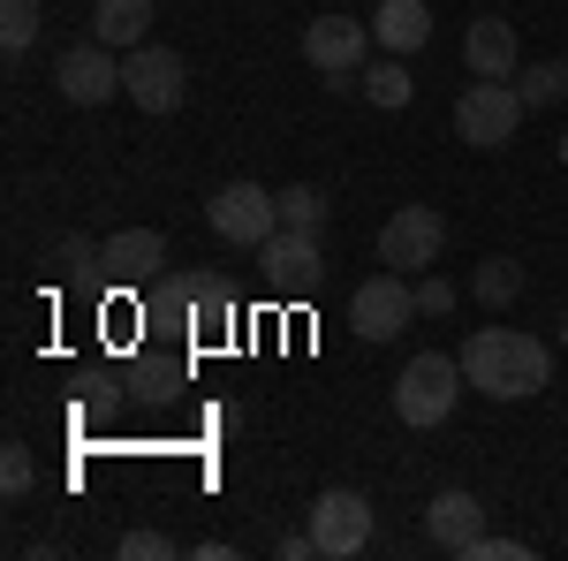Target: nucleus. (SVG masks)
I'll return each mask as SVG.
<instances>
[{"mask_svg":"<svg viewBox=\"0 0 568 561\" xmlns=\"http://www.w3.org/2000/svg\"><path fill=\"white\" fill-rule=\"evenodd\" d=\"M463 372H470V388L493 394V402H524V394H538L554 380V357H546V342L524 334V327H478L470 349H463Z\"/></svg>","mask_w":568,"mask_h":561,"instance_id":"f257e3e1","label":"nucleus"},{"mask_svg":"<svg viewBox=\"0 0 568 561\" xmlns=\"http://www.w3.org/2000/svg\"><path fill=\"white\" fill-rule=\"evenodd\" d=\"M463 357H439V349H417L402 372H394V418L409 432H433L455 418V402H463Z\"/></svg>","mask_w":568,"mask_h":561,"instance_id":"f03ea898","label":"nucleus"},{"mask_svg":"<svg viewBox=\"0 0 568 561\" xmlns=\"http://www.w3.org/2000/svg\"><path fill=\"white\" fill-rule=\"evenodd\" d=\"M524 91L516 84H493V77H478V84H463V99H455V137L470 144V152H500V144H516V130H524Z\"/></svg>","mask_w":568,"mask_h":561,"instance_id":"7ed1b4c3","label":"nucleus"},{"mask_svg":"<svg viewBox=\"0 0 568 561\" xmlns=\"http://www.w3.org/2000/svg\"><path fill=\"white\" fill-rule=\"evenodd\" d=\"M372 23H356V16H311L304 23V61L326 77L334 91H349L364 69H372Z\"/></svg>","mask_w":568,"mask_h":561,"instance_id":"20e7f679","label":"nucleus"},{"mask_svg":"<svg viewBox=\"0 0 568 561\" xmlns=\"http://www.w3.org/2000/svg\"><path fill=\"white\" fill-rule=\"evenodd\" d=\"M122 91H130L144 114H175L182 99H190V69H182L175 46L144 39V46H130V53H122Z\"/></svg>","mask_w":568,"mask_h":561,"instance_id":"39448f33","label":"nucleus"},{"mask_svg":"<svg viewBox=\"0 0 568 561\" xmlns=\"http://www.w3.org/2000/svg\"><path fill=\"white\" fill-rule=\"evenodd\" d=\"M409 319H417V289H409V273L379 266L372 281H356V289H349V327L364 334V342H394Z\"/></svg>","mask_w":568,"mask_h":561,"instance_id":"423d86ee","label":"nucleus"},{"mask_svg":"<svg viewBox=\"0 0 568 561\" xmlns=\"http://www.w3.org/2000/svg\"><path fill=\"white\" fill-rule=\"evenodd\" d=\"M258 273L281 289V297H311L318 281H326V251H318V228H273L258 243Z\"/></svg>","mask_w":568,"mask_h":561,"instance_id":"0eeeda50","label":"nucleus"},{"mask_svg":"<svg viewBox=\"0 0 568 561\" xmlns=\"http://www.w3.org/2000/svg\"><path fill=\"white\" fill-rule=\"evenodd\" d=\"M205 220H213L220 243H235V251H258L265 236L281 228V198H273V190H258V182H227V190H213Z\"/></svg>","mask_w":568,"mask_h":561,"instance_id":"6e6552de","label":"nucleus"},{"mask_svg":"<svg viewBox=\"0 0 568 561\" xmlns=\"http://www.w3.org/2000/svg\"><path fill=\"white\" fill-rule=\"evenodd\" d=\"M311 539H318V561H349L372 547V501L356 485H334L311 501Z\"/></svg>","mask_w":568,"mask_h":561,"instance_id":"1a4fd4ad","label":"nucleus"},{"mask_svg":"<svg viewBox=\"0 0 568 561\" xmlns=\"http://www.w3.org/2000/svg\"><path fill=\"white\" fill-rule=\"evenodd\" d=\"M439 251H447L439 206H402V213L379 228V266H394V273H425V266H439Z\"/></svg>","mask_w":568,"mask_h":561,"instance_id":"9d476101","label":"nucleus"},{"mask_svg":"<svg viewBox=\"0 0 568 561\" xmlns=\"http://www.w3.org/2000/svg\"><path fill=\"white\" fill-rule=\"evenodd\" d=\"M53 84H61L69 107H106V99L122 91V61H114V46L84 39V46H69V53L53 61Z\"/></svg>","mask_w":568,"mask_h":561,"instance_id":"9b49d317","label":"nucleus"},{"mask_svg":"<svg viewBox=\"0 0 568 561\" xmlns=\"http://www.w3.org/2000/svg\"><path fill=\"white\" fill-rule=\"evenodd\" d=\"M425 539H433L439 554H478L485 539V501L478 493H463V485H447V493H433V509H425Z\"/></svg>","mask_w":568,"mask_h":561,"instance_id":"f8f14e48","label":"nucleus"},{"mask_svg":"<svg viewBox=\"0 0 568 561\" xmlns=\"http://www.w3.org/2000/svg\"><path fill=\"white\" fill-rule=\"evenodd\" d=\"M99 273L122 281V289H152V281L168 273V236H160V228H122V236H106Z\"/></svg>","mask_w":568,"mask_h":561,"instance_id":"ddd939ff","label":"nucleus"},{"mask_svg":"<svg viewBox=\"0 0 568 561\" xmlns=\"http://www.w3.org/2000/svg\"><path fill=\"white\" fill-rule=\"evenodd\" d=\"M463 69H470V77H493V84H516V69H524L516 23H508V16H478V23L463 31Z\"/></svg>","mask_w":568,"mask_h":561,"instance_id":"4468645a","label":"nucleus"},{"mask_svg":"<svg viewBox=\"0 0 568 561\" xmlns=\"http://www.w3.org/2000/svg\"><path fill=\"white\" fill-rule=\"evenodd\" d=\"M372 39L387 46V53H417V46L433 39V8L425 0H379V16H372Z\"/></svg>","mask_w":568,"mask_h":561,"instance_id":"2eb2a0df","label":"nucleus"},{"mask_svg":"<svg viewBox=\"0 0 568 561\" xmlns=\"http://www.w3.org/2000/svg\"><path fill=\"white\" fill-rule=\"evenodd\" d=\"M91 39L114 46V53L144 46L152 39V0H99V8H91Z\"/></svg>","mask_w":568,"mask_h":561,"instance_id":"dca6fc26","label":"nucleus"},{"mask_svg":"<svg viewBox=\"0 0 568 561\" xmlns=\"http://www.w3.org/2000/svg\"><path fill=\"white\" fill-rule=\"evenodd\" d=\"M190 297H197V319H190V334H227L235 327V289L220 281V273H205V266H190Z\"/></svg>","mask_w":568,"mask_h":561,"instance_id":"f3484780","label":"nucleus"},{"mask_svg":"<svg viewBox=\"0 0 568 561\" xmlns=\"http://www.w3.org/2000/svg\"><path fill=\"white\" fill-rule=\"evenodd\" d=\"M144 319H152V327H190V319H197V297H190V266H182V273H160V281L144 289Z\"/></svg>","mask_w":568,"mask_h":561,"instance_id":"a211bd4d","label":"nucleus"},{"mask_svg":"<svg viewBox=\"0 0 568 561\" xmlns=\"http://www.w3.org/2000/svg\"><path fill=\"white\" fill-rule=\"evenodd\" d=\"M516 91H524V107H530V114L561 107V99H568V61H561V53H546V61L516 69Z\"/></svg>","mask_w":568,"mask_h":561,"instance_id":"6ab92c4d","label":"nucleus"},{"mask_svg":"<svg viewBox=\"0 0 568 561\" xmlns=\"http://www.w3.org/2000/svg\"><path fill=\"white\" fill-rule=\"evenodd\" d=\"M470 297H478L485 311H508V303L524 297V266H516V259H478V273H470Z\"/></svg>","mask_w":568,"mask_h":561,"instance_id":"aec40b11","label":"nucleus"},{"mask_svg":"<svg viewBox=\"0 0 568 561\" xmlns=\"http://www.w3.org/2000/svg\"><path fill=\"white\" fill-rule=\"evenodd\" d=\"M99 259H106V243H91V236H61V243L45 251V273H53V281H91Z\"/></svg>","mask_w":568,"mask_h":561,"instance_id":"412c9836","label":"nucleus"},{"mask_svg":"<svg viewBox=\"0 0 568 561\" xmlns=\"http://www.w3.org/2000/svg\"><path fill=\"white\" fill-rule=\"evenodd\" d=\"M356 84H364V99H372V107H409V69H402V53H387V61H372V69H364V77H356Z\"/></svg>","mask_w":568,"mask_h":561,"instance_id":"4be33fe9","label":"nucleus"},{"mask_svg":"<svg viewBox=\"0 0 568 561\" xmlns=\"http://www.w3.org/2000/svg\"><path fill=\"white\" fill-rule=\"evenodd\" d=\"M31 39H39V0H0V46L31 53Z\"/></svg>","mask_w":568,"mask_h":561,"instance_id":"5701e85b","label":"nucleus"},{"mask_svg":"<svg viewBox=\"0 0 568 561\" xmlns=\"http://www.w3.org/2000/svg\"><path fill=\"white\" fill-rule=\"evenodd\" d=\"M281 220H288V228H326V190L288 182V190H281Z\"/></svg>","mask_w":568,"mask_h":561,"instance_id":"b1692460","label":"nucleus"},{"mask_svg":"<svg viewBox=\"0 0 568 561\" xmlns=\"http://www.w3.org/2000/svg\"><path fill=\"white\" fill-rule=\"evenodd\" d=\"M31 485H39V463H31V448H23V440H8V448H0V493H8V501H23Z\"/></svg>","mask_w":568,"mask_h":561,"instance_id":"393cba45","label":"nucleus"},{"mask_svg":"<svg viewBox=\"0 0 568 561\" xmlns=\"http://www.w3.org/2000/svg\"><path fill=\"white\" fill-rule=\"evenodd\" d=\"M114 554H122V561H168V554H175V539H168V531H130Z\"/></svg>","mask_w":568,"mask_h":561,"instance_id":"a878e982","label":"nucleus"},{"mask_svg":"<svg viewBox=\"0 0 568 561\" xmlns=\"http://www.w3.org/2000/svg\"><path fill=\"white\" fill-rule=\"evenodd\" d=\"M417 311H425V319H447V311H455V281L425 273V281H417Z\"/></svg>","mask_w":568,"mask_h":561,"instance_id":"bb28decb","label":"nucleus"},{"mask_svg":"<svg viewBox=\"0 0 568 561\" xmlns=\"http://www.w3.org/2000/svg\"><path fill=\"white\" fill-rule=\"evenodd\" d=\"M273 554H281V561H311V554H318V539H311V523H304V531H281V547H273Z\"/></svg>","mask_w":568,"mask_h":561,"instance_id":"cd10ccee","label":"nucleus"},{"mask_svg":"<svg viewBox=\"0 0 568 561\" xmlns=\"http://www.w3.org/2000/svg\"><path fill=\"white\" fill-rule=\"evenodd\" d=\"M524 554H530L524 539H478V554H470V561H524Z\"/></svg>","mask_w":568,"mask_h":561,"instance_id":"c85d7f7f","label":"nucleus"},{"mask_svg":"<svg viewBox=\"0 0 568 561\" xmlns=\"http://www.w3.org/2000/svg\"><path fill=\"white\" fill-rule=\"evenodd\" d=\"M561 160H568V144H561Z\"/></svg>","mask_w":568,"mask_h":561,"instance_id":"c756f323","label":"nucleus"}]
</instances>
